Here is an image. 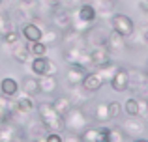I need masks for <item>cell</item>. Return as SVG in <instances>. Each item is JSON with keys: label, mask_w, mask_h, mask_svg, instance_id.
I'll return each instance as SVG.
<instances>
[{"label": "cell", "mask_w": 148, "mask_h": 142, "mask_svg": "<svg viewBox=\"0 0 148 142\" xmlns=\"http://www.w3.org/2000/svg\"><path fill=\"white\" fill-rule=\"evenodd\" d=\"M38 110V120L43 125V129L47 133H64L66 125H64V116L54 110L53 101H40L36 105Z\"/></svg>", "instance_id": "cell-1"}, {"label": "cell", "mask_w": 148, "mask_h": 142, "mask_svg": "<svg viewBox=\"0 0 148 142\" xmlns=\"http://www.w3.org/2000/svg\"><path fill=\"white\" fill-rule=\"evenodd\" d=\"M120 129L124 131V135H126V137H130V139H137V137L145 135V131H146V120H143V118H139V116H135V118L126 116V120L122 122Z\"/></svg>", "instance_id": "cell-5"}, {"label": "cell", "mask_w": 148, "mask_h": 142, "mask_svg": "<svg viewBox=\"0 0 148 142\" xmlns=\"http://www.w3.org/2000/svg\"><path fill=\"white\" fill-rule=\"evenodd\" d=\"M19 137V129L13 122H4L0 124V142H15V139Z\"/></svg>", "instance_id": "cell-23"}, {"label": "cell", "mask_w": 148, "mask_h": 142, "mask_svg": "<svg viewBox=\"0 0 148 142\" xmlns=\"http://www.w3.org/2000/svg\"><path fill=\"white\" fill-rule=\"evenodd\" d=\"M21 92V86H19V80L13 79V77H4L0 79V94L6 95V97H15V95Z\"/></svg>", "instance_id": "cell-18"}, {"label": "cell", "mask_w": 148, "mask_h": 142, "mask_svg": "<svg viewBox=\"0 0 148 142\" xmlns=\"http://www.w3.org/2000/svg\"><path fill=\"white\" fill-rule=\"evenodd\" d=\"M11 58L17 64H26L30 60V51H28V43L23 39H19L17 43L11 45Z\"/></svg>", "instance_id": "cell-15"}, {"label": "cell", "mask_w": 148, "mask_h": 142, "mask_svg": "<svg viewBox=\"0 0 148 142\" xmlns=\"http://www.w3.org/2000/svg\"><path fill=\"white\" fill-rule=\"evenodd\" d=\"M64 60L68 64H77V66L84 67H94L92 66V60H90V52H88V45L84 43V39L77 45H71V47H66L64 49Z\"/></svg>", "instance_id": "cell-3"}, {"label": "cell", "mask_w": 148, "mask_h": 142, "mask_svg": "<svg viewBox=\"0 0 148 142\" xmlns=\"http://www.w3.org/2000/svg\"><path fill=\"white\" fill-rule=\"evenodd\" d=\"M30 71L34 77H43V75H56L58 67L47 56H40V58L30 60Z\"/></svg>", "instance_id": "cell-6"}, {"label": "cell", "mask_w": 148, "mask_h": 142, "mask_svg": "<svg viewBox=\"0 0 148 142\" xmlns=\"http://www.w3.org/2000/svg\"><path fill=\"white\" fill-rule=\"evenodd\" d=\"M0 4H2V0H0Z\"/></svg>", "instance_id": "cell-41"}, {"label": "cell", "mask_w": 148, "mask_h": 142, "mask_svg": "<svg viewBox=\"0 0 148 142\" xmlns=\"http://www.w3.org/2000/svg\"><path fill=\"white\" fill-rule=\"evenodd\" d=\"M43 140L45 142H66L62 133H47V135L43 137Z\"/></svg>", "instance_id": "cell-32"}, {"label": "cell", "mask_w": 148, "mask_h": 142, "mask_svg": "<svg viewBox=\"0 0 148 142\" xmlns=\"http://www.w3.org/2000/svg\"><path fill=\"white\" fill-rule=\"evenodd\" d=\"M139 32H141V36H143V41H145V43L148 45V26H143Z\"/></svg>", "instance_id": "cell-33"}, {"label": "cell", "mask_w": 148, "mask_h": 142, "mask_svg": "<svg viewBox=\"0 0 148 142\" xmlns=\"http://www.w3.org/2000/svg\"><path fill=\"white\" fill-rule=\"evenodd\" d=\"M19 34H21L23 41L36 43V41H41V37H43V28L40 24H36L34 21H28V22H23V26L19 28Z\"/></svg>", "instance_id": "cell-7"}, {"label": "cell", "mask_w": 148, "mask_h": 142, "mask_svg": "<svg viewBox=\"0 0 148 142\" xmlns=\"http://www.w3.org/2000/svg\"><path fill=\"white\" fill-rule=\"evenodd\" d=\"M145 71H146V77H148V64H146V69Z\"/></svg>", "instance_id": "cell-38"}, {"label": "cell", "mask_w": 148, "mask_h": 142, "mask_svg": "<svg viewBox=\"0 0 148 142\" xmlns=\"http://www.w3.org/2000/svg\"><path fill=\"white\" fill-rule=\"evenodd\" d=\"M38 82H40V94H43V95H56V90H58L56 75L38 77Z\"/></svg>", "instance_id": "cell-16"}, {"label": "cell", "mask_w": 148, "mask_h": 142, "mask_svg": "<svg viewBox=\"0 0 148 142\" xmlns=\"http://www.w3.org/2000/svg\"><path fill=\"white\" fill-rule=\"evenodd\" d=\"M103 80H101V77L98 75L96 71H88L86 75H84L83 82H81V88H83L86 94H96V92H99L101 88H103Z\"/></svg>", "instance_id": "cell-13"}, {"label": "cell", "mask_w": 148, "mask_h": 142, "mask_svg": "<svg viewBox=\"0 0 148 142\" xmlns=\"http://www.w3.org/2000/svg\"><path fill=\"white\" fill-rule=\"evenodd\" d=\"M116 69H118V66H116L114 62H111V60H109V62H105V64H99V66H94V71L101 77V80H103L105 84L111 82V79L114 77Z\"/></svg>", "instance_id": "cell-22"}, {"label": "cell", "mask_w": 148, "mask_h": 142, "mask_svg": "<svg viewBox=\"0 0 148 142\" xmlns=\"http://www.w3.org/2000/svg\"><path fill=\"white\" fill-rule=\"evenodd\" d=\"M15 110L17 112H25V114H30L34 109H36V103H34V97H30V95H26V94H23L21 92V95H15ZM13 110V112H15Z\"/></svg>", "instance_id": "cell-20"}, {"label": "cell", "mask_w": 148, "mask_h": 142, "mask_svg": "<svg viewBox=\"0 0 148 142\" xmlns=\"http://www.w3.org/2000/svg\"><path fill=\"white\" fill-rule=\"evenodd\" d=\"M53 107L60 116H66V114L71 110L73 103H71V99H69L68 95H56V97L53 99Z\"/></svg>", "instance_id": "cell-24"}, {"label": "cell", "mask_w": 148, "mask_h": 142, "mask_svg": "<svg viewBox=\"0 0 148 142\" xmlns=\"http://www.w3.org/2000/svg\"><path fill=\"white\" fill-rule=\"evenodd\" d=\"M90 52V60H92V66H99V64H105L111 60V52L105 45H96V47H90L88 49ZM94 69V67H92Z\"/></svg>", "instance_id": "cell-17"}, {"label": "cell", "mask_w": 148, "mask_h": 142, "mask_svg": "<svg viewBox=\"0 0 148 142\" xmlns=\"http://www.w3.org/2000/svg\"><path fill=\"white\" fill-rule=\"evenodd\" d=\"M105 47L109 49V52H118V54H124V52L130 49L127 45V39L124 36H120L118 32L111 30L107 34V39H105Z\"/></svg>", "instance_id": "cell-10"}, {"label": "cell", "mask_w": 148, "mask_h": 142, "mask_svg": "<svg viewBox=\"0 0 148 142\" xmlns=\"http://www.w3.org/2000/svg\"><path fill=\"white\" fill-rule=\"evenodd\" d=\"M83 39H84L83 34H79V32H75L73 28H69V30H66V32H62L60 43H64V47H71V45L81 43Z\"/></svg>", "instance_id": "cell-25"}, {"label": "cell", "mask_w": 148, "mask_h": 142, "mask_svg": "<svg viewBox=\"0 0 148 142\" xmlns=\"http://www.w3.org/2000/svg\"><path fill=\"white\" fill-rule=\"evenodd\" d=\"M109 86H111L112 92H116V94H124V92L130 90V75H127V67L118 66V69H116L114 77L111 79Z\"/></svg>", "instance_id": "cell-11"}, {"label": "cell", "mask_w": 148, "mask_h": 142, "mask_svg": "<svg viewBox=\"0 0 148 142\" xmlns=\"http://www.w3.org/2000/svg\"><path fill=\"white\" fill-rule=\"evenodd\" d=\"M0 15H2V13H0Z\"/></svg>", "instance_id": "cell-42"}, {"label": "cell", "mask_w": 148, "mask_h": 142, "mask_svg": "<svg viewBox=\"0 0 148 142\" xmlns=\"http://www.w3.org/2000/svg\"><path fill=\"white\" fill-rule=\"evenodd\" d=\"M28 51H30L32 58H40V56H47L49 47L43 41H36V43H28Z\"/></svg>", "instance_id": "cell-28"}, {"label": "cell", "mask_w": 148, "mask_h": 142, "mask_svg": "<svg viewBox=\"0 0 148 142\" xmlns=\"http://www.w3.org/2000/svg\"><path fill=\"white\" fill-rule=\"evenodd\" d=\"M34 142H45L43 139H38V140H34Z\"/></svg>", "instance_id": "cell-36"}, {"label": "cell", "mask_w": 148, "mask_h": 142, "mask_svg": "<svg viewBox=\"0 0 148 142\" xmlns=\"http://www.w3.org/2000/svg\"><path fill=\"white\" fill-rule=\"evenodd\" d=\"M41 41H43L47 47H49V45H56L58 41H60V36H58L53 28H51V30H43V37H41Z\"/></svg>", "instance_id": "cell-31"}, {"label": "cell", "mask_w": 148, "mask_h": 142, "mask_svg": "<svg viewBox=\"0 0 148 142\" xmlns=\"http://www.w3.org/2000/svg\"><path fill=\"white\" fill-rule=\"evenodd\" d=\"M88 124H90V118L84 112L83 107H71V110L64 116L66 131L73 133V135H81L88 127Z\"/></svg>", "instance_id": "cell-2"}, {"label": "cell", "mask_w": 148, "mask_h": 142, "mask_svg": "<svg viewBox=\"0 0 148 142\" xmlns=\"http://www.w3.org/2000/svg\"><path fill=\"white\" fill-rule=\"evenodd\" d=\"M107 107H109V114H111V120H118V118L124 114V107H122V103H120L118 99H112V101H109V103H107Z\"/></svg>", "instance_id": "cell-30"}, {"label": "cell", "mask_w": 148, "mask_h": 142, "mask_svg": "<svg viewBox=\"0 0 148 142\" xmlns=\"http://www.w3.org/2000/svg\"><path fill=\"white\" fill-rule=\"evenodd\" d=\"M99 2H103V4H109V6H112V4H114L116 0H99Z\"/></svg>", "instance_id": "cell-35"}, {"label": "cell", "mask_w": 148, "mask_h": 142, "mask_svg": "<svg viewBox=\"0 0 148 142\" xmlns=\"http://www.w3.org/2000/svg\"><path fill=\"white\" fill-rule=\"evenodd\" d=\"M139 105H141V99H139V97H127L126 101L122 103L124 114H126V116H130V118L139 116Z\"/></svg>", "instance_id": "cell-26"}, {"label": "cell", "mask_w": 148, "mask_h": 142, "mask_svg": "<svg viewBox=\"0 0 148 142\" xmlns=\"http://www.w3.org/2000/svg\"><path fill=\"white\" fill-rule=\"evenodd\" d=\"M94 120L98 122V124H107V122L111 120L107 103H96L94 105Z\"/></svg>", "instance_id": "cell-27"}, {"label": "cell", "mask_w": 148, "mask_h": 142, "mask_svg": "<svg viewBox=\"0 0 148 142\" xmlns=\"http://www.w3.org/2000/svg\"><path fill=\"white\" fill-rule=\"evenodd\" d=\"M145 2H148V0H139V4H145Z\"/></svg>", "instance_id": "cell-37"}, {"label": "cell", "mask_w": 148, "mask_h": 142, "mask_svg": "<svg viewBox=\"0 0 148 142\" xmlns=\"http://www.w3.org/2000/svg\"><path fill=\"white\" fill-rule=\"evenodd\" d=\"M19 86H21V92H23V94L30 95V97L40 95V82H38V77H34V75L25 77V79L19 82Z\"/></svg>", "instance_id": "cell-21"}, {"label": "cell", "mask_w": 148, "mask_h": 142, "mask_svg": "<svg viewBox=\"0 0 148 142\" xmlns=\"http://www.w3.org/2000/svg\"><path fill=\"white\" fill-rule=\"evenodd\" d=\"M71 21H73V11L64 10V7H58L53 13V26L60 32H66V30L71 28Z\"/></svg>", "instance_id": "cell-12"}, {"label": "cell", "mask_w": 148, "mask_h": 142, "mask_svg": "<svg viewBox=\"0 0 148 142\" xmlns=\"http://www.w3.org/2000/svg\"><path fill=\"white\" fill-rule=\"evenodd\" d=\"M73 15H75L79 21L86 22V24H92V26H96V21L99 19L98 17V7H96L92 2H83L75 11H73Z\"/></svg>", "instance_id": "cell-8"}, {"label": "cell", "mask_w": 148, "mask_h": 142, "mask_svg": "<svg viewBox=\"0 0 148 142\" xmlns=\"http://www.w3.org/2000/svg\"><path fill=\"white\" fill-rule=\"evenodd\" d=\"M47 2H56V0H47Z\"/></svg>", "instance_id": "cell-39"}, {"label": "cell", "mask_w": 148, "mask_h": 142, "mask_svg": "<svg viewBox=\"0 0 148 142\" xmlns=\"http://www.w3.org/2000/svg\"><path fill=\"white\" fill-rule=\"evenodd\" d=\"M146 107H148V99H146Z\"/></svg>", "instance_id": "cell-40"}, {"label": "cell", "mask_w": 148, "mask_h": 142, "mask_svg": "<svg viewBox=\"0 0 148 142\" xmlns=\"http://www.w3.org/2000/svg\"><path fill=\"white\" fill-rule=\"evenodd\" d=\"M81 142H111L109 127H86L79 135Z\"/></svg>", "instance_id": "cell-9"}, {"label": "cell", "mask_w": 148, "mask_h": 142, "mask_svg": "<svg viewBox=\"0 0 148 142\" xmlns=\"http://www.w3.org/2000/svg\"><path fill=\"white\" fill-rule=\"evenodd\" d=\"M0 39H2V43H6V45H13V43H17V41L21 39V34H19V30L10 28L4 34H0Z\"/></svg>", "instance_id": "cell-29"}, {"label": "cell", "mask_w": 148, "mask_h": 142, "mask_svg": "<svg viewBox=\"0 0 148 142\" xmlns=\"http://www.w3.org/2000/svg\"><path fill=\"white\" fill-rule=\"evenodd\" d=\"M133 142H148V139H145V137H137V139H133Z\"/></svg>", "instance_id": "cell-34"}, {"label": "cell", "mask_w": 148, "mask_h": 142, "mask_svg": "<svg viewBox=\"0 0 148 142\" xmlns=\"http://www.w3.org/2000/svg\"><path fill=\"white\" fill-rule=\"evenodd\" d=\"M127 75H130V88L135 90V92L141 90V86L148 80L146 71L139 69V67H127Z\"/></svg>", "instance_id": "cell-19"}, {"label": "cell", "mask_w": 148, "mask_h": 142, "mask_svg": "<svg viewBox=\"0 0 148 142\" xmlns=\"http://www.w3.org/2000/svg\"><path fill=\"white\" fill-rule=\"evenodd\" d=\"M109 22H111V30L118 32L120 36H124L126 39L137 30L135 28V21L126 13H112L111 19H109Z\"/></svg>", "instance_id": "cell-4"}, {"label": "cell", "mask_w": 148, "mask_h": 142, "mask_svg": "<svg viewBox=\"0 0 148 142\" xmlns=\"http://www.w3.org/2000/svg\"><path fill=\"white\" fill-rule=\"evenodd\" d=\"M86 73L88 71L84 67L77 66V64H68V69H66V82H68V86H81Z\"/></svg>", "instance_id": "cell-14"}]
</instances>
